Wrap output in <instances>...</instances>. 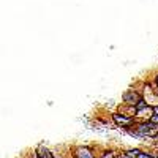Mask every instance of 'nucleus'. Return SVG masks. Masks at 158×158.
I'll return each mask as SVG.
<instances>
[{"instance_id":"f257e3e1","label":"nucleus","mask_w":158,"mask_h":158,"mask_svg":"<svg viewBox=\"0 0 158 158\" xmlns=\"http://www.w3.org/2000/svg\"><path fill=\"white\" fill-rule=\"evenodd\" d=\"M123 101H127L128 104H138L139 101H141V98L138 97V94L136 92H133V90H130V92H127V94L123 95Z\"/></svg>"},{"instance_id":"423d86ee","label":"nucleus","mask_w":158,"mask_h":158,"mask_svg":"<svg viewBox=\"0 0 158 158\" xmlns=\"http://www.w3.org/2000/svg\"><path fill=\"white\" fill-rule=\"evenodd\" d=\"M101 158H114V155H112V152H104Z\"/></svg>"},{"instance_id":"f03ea898","label":"nucleus","mask_w":158,"mask_h":158,"mask_svg":"<svg viewBox=\"0 0 158 158\" xmlns=\"http://www.w3.org/2000/svg\"><path fill=\"white\" fill-rule=\"evenodd\" d=\"M35 155H36V158H54L52 152L44 146H38L36 150H35Z\"/></svg>"},{"instance_id":"0eeeda50","label":"nucleus","mask_w":158,"mask_h":158,"mask_svg":"<svg viewBox=\"0 0 158 158\" xmlns=\"http://www.w3.org/2000/svg\"><path fill=\"white\" fill-rule=\"evenodd\" d=\"M156 85H158V74H156Z\"/></svg>"},{"instance_id":"39448f33","label":"nucleus","mask_w":158,"mask_h":158,"mask_svg":"<svg viewBox=\"0 0 158 158\" xmlns=\"http://www.w3.org/2000/svg\"><path fill=\"white\" fill-rule=\"evenodd\" d=\"M135 158H153V156H150L149 153H144V152H141V150H139V152H138V155H136Z\"/></svg>"},{"instance_id":"7ed1b4c3","label":"nucleus","mask_w":158,"mask_h":158,"mask_svg":"<svg viewBox=\"0 0 158 158\" xmlns=\"http://www.w3.org/2000/svg\"><path fill=\"white\" fill-rule=\"evenodd\" d=\"M76 156H77V158H95V156H94V152H92L90 149H87V147H81V149H77Z\"/></svg>"},{"instance_id":"20e7f679","label":"nucleus","mask_w":158,"mask_h":158,"mask_svg":"<svg viewBox=\"0 0 158 158\" xmlns=\"http://www.w3.org/2000/svg\"><path fill=\"white\" fill-rule=\"evenodd\" d=\"M114 120L117 122V123H120V125H128V123H131V118L130 117H125V115H118V114H114Z\"/></svg>"}]
</instances>
